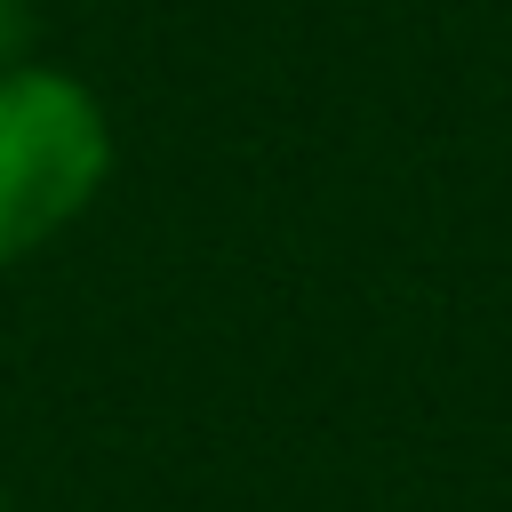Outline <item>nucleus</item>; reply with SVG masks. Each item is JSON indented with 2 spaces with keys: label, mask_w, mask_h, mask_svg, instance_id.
Returning <instances> with one entry per match:
<instances>
[{
  "label": "nucleus",
  "mask_w": 512,
  "mask_h": 512,
  "mask_svg": "<svg viewBox=\"0 0 512 512\" xmlns=\"http://www.w3.org/2000/svg\"><path fill=\"white\" fill-rule=\"evenodd\" d=\"M112 176L104 96L64 64L0 72V272L72 232Z\"/></svg>",
  "instance_id": "obj_1"
},
{
  "label": "nucleus",
  "mask_w": 512,
  "mask_h": 512,
  "mask_svg": "<svg viewBox=\"0 0 512 512\" xmlns=\"http://www.w3.org/2000/svg\"><path fill=\"white\" fill-rule=\"evenodd\" d=\"M32 56V8L24 0H0V72Z\"/></svg>",
  "instance_id": "obj_2"
},
{
  "label": "nucleus",
  "mask_w": 512,
  "mask_h": 512,
  "mask_svg": "<svg viewBox=\"0 0 512 512\" xmlns=\"http://www.w3.org/2000/svg\"><path fill=\"white\" fill-rule=\"evenodd\" d=\"M0 512H8V496H0Z\"/></svg>",
  "instance_id": "obj_3"
}]
</instances>
